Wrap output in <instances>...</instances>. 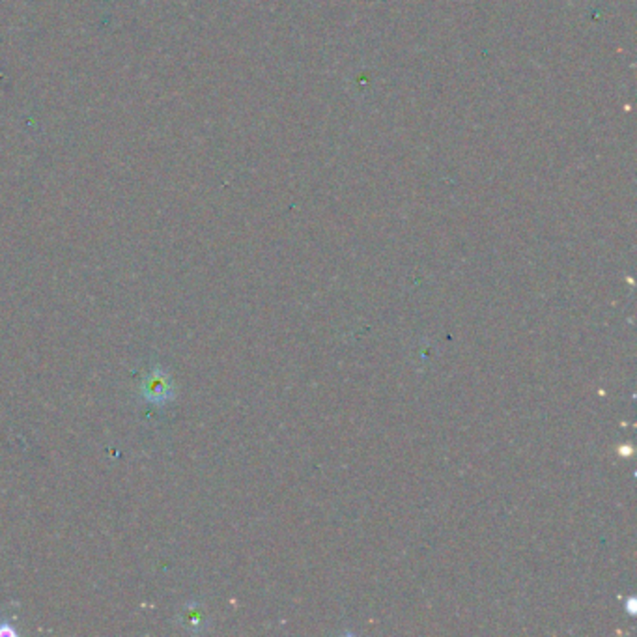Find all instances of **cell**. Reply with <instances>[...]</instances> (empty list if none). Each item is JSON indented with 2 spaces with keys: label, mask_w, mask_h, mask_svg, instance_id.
Instances as JSON below:
<instances>
[{
  "label": "cell",
  "mask_w": 637,
  "mask_h": 637,
  "mask_svg": "<svg viewBox=\"0 0 637 637\" xmlns=\"http://www.w3.org/2000/svg\"><path fill=\"white\" fill-rule=\"evenodd\" d=\"M144 399L151 404H165L172 399V384L161 370H153L143 385Z\"/></svg>",
  "instance_id": "1"
}]
</instances>
